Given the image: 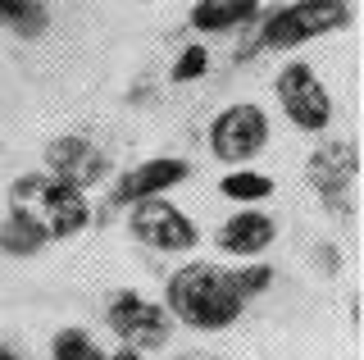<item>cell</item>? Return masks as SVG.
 Instances as JSON below:
<instances>
[{"instance_id": "obj_15", "label": "cell", "mask_w": 364, "mask_h": 360, "mask_svg": "<svg viewBox=\"0 0 364 360\" xmlns=\"http://www.w3.org/2000/svg\"><path fill=\"white\" fill-rule=\"evenodd\" d=\"M0 23L23 32V37H37L46 28V9L37 0H0Z\"/></svg>"}, {"instance_id": "obj_16", "label": "cell", "mask_w": 364, "mask_h": 360, "mask_svg": "<svg viewBox=\"0 0 364 360\" xmlns=\"http://www.w3.org/2000/svg\"><path fill=\"white\" fill-rule=\"evenodd\" d=\"M41 246H46V238H37L14 215H5V223H0V255H37Z\"/></svg>"}, {"instance_id": "obj_19", "label": "cell", "mask_w": 364, "mask_h": 360, "mask_svg": "<svg viewBox=\"0 0 364 360\" xmlns=\"http://www.w3.org/2000/svg\"><path fill=\"white\" fill-rule=\"evenodd\" d=\"M0 360H32V356L23 351V346H18L9 333H0Z\"/></svg>"}, {"instance_id": "obj_5", "label": "cell", "mask_w": 364, "mask_h": 360, "mask_svg": "<svg viewBox=\"0 0 364 360\" xmlns=\"http://www.w3.org/2000/svg\"><path fill=\"white\" fill-rule=\"evenodd\" d=\"M205 137H210L214 160L246 164L269 146L273 128H269V115L255 105V100H237V105H223L219 115L210 119V132H205Z\"/></svg>"}, {"instance_id": "obj_14", "label": "cell", "mask_w": 364, "mask_h": 360, "mask_svg": "<svg viewBox=\"0 0 364 360\" xmlns=\"http://www.w3.org/2000/svg\"><path fill=\"white\" fill-rule=\"evenodd\" d=\"M50 360H109V356L96 346V337L87 329H60L50 342Z\"/></svg>"}, {"instance_id": "obj_12", "label": "cell", "mask_w": 364, "mask_h": 360, "mask_svg": "<svg viewBox=\"0 0 364 360\" xmlns=\"http://www.w3.org/2000/svg\"><path fill=\"white\" fill-rule=\"evenodd\" d=\"M259 18V0H196L191 28L196 32H232Z\"/></svg>"}, {"instance_id": "obj_1", "label": "cell", "mask_w": 364, "mask_h": 360, "mask_svg": "<svg viewBox=\"0 0 364 360\" xmlns=\"http://www.w3.org/2000/svg\"><path fill=\"white\" fill-rule=\"evenodd\" d=\"M164 310H168V319L187 324L196 333H223L242 319L246 301L228 283V269L210 265V260H187L164 283Z\"/></svg>"}, {"instance_id": "obj_18", "label": "cell", "mask_w": 364, "mask_h": 360, "mask_svg": "<svg viewBox=\"0 0 364 360\" xmlns=\"http://www.w3.org/2000/svg\"><path fill=\"white\" fill-rule=\"evenodd\" d=\"M205 69H210V51L187 46L178 55V64H173V83H196V78H205Z\"/></svg>"}, {"instance_id": "obj_8", "label": "cell", "mask_w": 364, "mask_h": 360, "mask_svg": "<svg viewBox=\"0 0 364 360\" xmlns=\"http://www.w3.org/2000/svg\"><path fill=\"white\" fill-rule=\"evenodd\" d=\"M46 174H55L60 183H73L87 192V187H96L109 174V155H105V146H96L91 137L68 132V137H55L46 146Z\"/></svg>"}, {"instance_id": "obj_7", "label": "cell", "mask_w": 364, "mask_h": 360, "mask_svg": "<svg viewBox=\"0 0 364 360\" xmlns=\"http://www.w3.org/2000/svg\"><path fill=\"white\" fill-rule=\"evenodd\" d=\"M128 210H132V215H128V233H132L141 246H151V251H164V255L196 251L200 228L191 223V215H182L178 206H168L164 196L132 201Z\"/></svg>"}, {"instance_id": "obj_6", "label": "cell", "mask_w": 364, "mask_h": 360, "mask_svg": "<svg viewBox=\"0 0 364 360\" xmlns=\"http://www.w3.org/2000/svg\"><path fill=\"white\" fill-rule=\"evenodd\" d=\"M273 92H278L282 115H287L301 132H328V123H333V110H337V105H333V92L323 87V78L314 73V64H305V60L282 64Z\"/></svg>"}, {"instance_id": "obj_10", "label": "cell", "mask_w": 364, "mask_h": 360, "mask_svg": "<svg viewBox=\"0 0 364 360\" xmlns=\"http://www.w3.org/2000/svg\"><path fill=\"white\" fill-rule=\"evenodd\" d=\"M187 178H191V164L182 155H151V160H141L114 183L109 206H132V201H146V196H164L178 183H187Z\"/></svg>"}, {"instance_id": "obj_2", "label": "cell", "mask_w": 364, "mask_h": 360, "mask_svg": "<svg viewBox=\"0 0 364 360\" xmlns=\"http://www.w3.org/2000/svg\"><path fill=\"white\" fill-rule=\"evenodd\" d=\"M9 215L18 223H28L37 238L60 242V238H77L91 223V206L87 192L73 183H60L55 174H18L9 183Z\"/></svg>"}, {"instance_id": "obj_13", "label": "cell", "mask_w": 364, "mask_h": 360, "mask_svg": "<svg viewBox=\"0 0 364 360\" xmlns=\"http://www.w3.org/2000/svg\"><path fill=\"white\" fill-rule=\"evenodd\" d=\"M219 196L237 201V206H259V201L273 196V178L269 174H255V169H232V174H223Z\"/></svg>"}, {"instance_id": "obj_4", "label": "cell", "mask_w": 364, "mask_h": 360, "mask_svg": "<svg viewBox=\"0 0 364 360\" xmlns=\"http://www.w3.org/2000/svg\"><path fill=\"white\" fill-rule=\"evenodd\" d=\"M105 324L114 329L123 346H132V351H159V346L168 342V333H173V319H168V310L159 306V301L141 297L136 287H119L109 292L105 301Z\"/></svg>"}, {"instance_id": "obj_11", "label": "cell", "mask_w": 364, "mask_h": 360, "mask_svg": "<svg viewBox=\"0 0 364 360\" xmlns=\"http://www.w3.org/2000/svg\"><path fill=\"white\" fill-rule=\"evenodd\" d=\"M223 255H237V260H259L273 242H278V223L273 215H264L259 206H242L237 215H228L214 233Z\"/></svg>"}, {"instance_id": "obj_3", "label": "cell", "mask_w": 364, "mask_h": 360, "mask_svg": "<svg viewBox=\"0 0 364 360\" xmlns=\"http://www.w3.org/2000/svg\"><path fill=\"white\" fill-rule=\"evenodd\" d=\"M350 23V0H291L259 18V51H296Z\"/></svg>"}, {"instance_id": "obj_17", "label": "cell", "mask_w": 364, "mask_h": 360, "mask_svg": "<svg viewBox=\"0 0 364 360\" xmlns=\"http://www.w3.org/2000/svg\"><path fill=\"white\" fill-rule=\"evenodd\" d=\"M228 283H232V292H237L242 301H250V297H259V292H269L273 269H269V265H242V269H228Z\"/></svg>"}, {"instance_id": "obj_20", "label": "cell", "mask_w": 364, "mask_h": 360, "mask_svg": "<svg viewBox=\"0 0 364 360\" xmlns=\"http://www.w3.org/2000/svg\"><path fill=\"white\" fill-rule=\"evenodd\" d=\"M109 360H146V356H141V351H132V346H119V351H114Z\"/></svg>"}, {"instance_id": "obj_9", "label": "cell", "mask_w": 364, "mask_h": 360, "mask_svg": "<svg viewBox=\"0 0 364 360\" xmlns=\"http://www.w3.org/2000/svg\"><path fill=\"white\" fill-rule=\"evenodd\" d=\"M314 192L337 210H350V187H355V174H360V155H355V142H328L318 146L305 164Z\"/></svg>"}]
</instances>
